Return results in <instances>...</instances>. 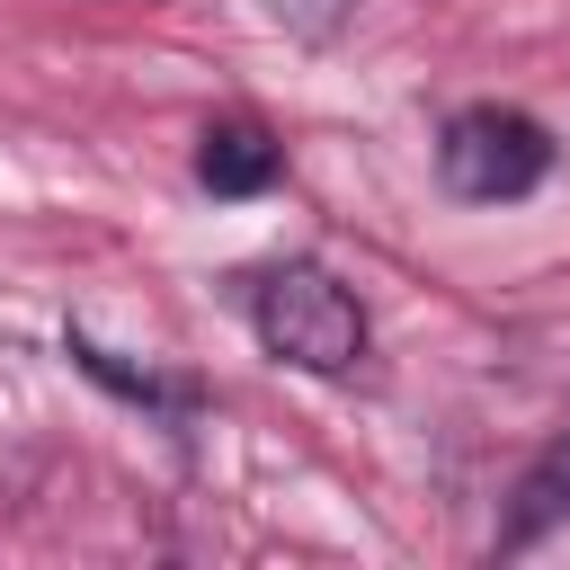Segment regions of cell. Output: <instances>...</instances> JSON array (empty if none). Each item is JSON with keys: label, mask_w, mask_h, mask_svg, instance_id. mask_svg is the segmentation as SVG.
<instances>
[{"label": "cell", "mask_w": 570, "mask_h": 570, "mask_svg": "<svg viewBox=\"0 0 570 570\" xmlns=\"http://www.w3.org/2000/svg\"><path fill=\"white\" fill-rule=\"evenodd\" d=\"M249 330H258V347H267L276 365H294V374H347V365L365 356V312H356V294H347L330 267H312V258H285V267H267V276L249 285Z\"/></svg>", "instance_id": "6da1fadb"}, {"label": "cell", "mask_w": 570, "mask_h": 570, "mask_svg": "<svg viewBox=\"0 0 570 570\" xmlns=\"http://www.w3.org/2000/svg\"><path fill=\"white\" fill-rule=\"evenodd\" d=\"M543 169H552V134L517 107H463L436 142V178L463 205H517L525 187H543Z\"/></svg>", "instance_id": "7a4b0ae2"}, {"label": "cell", "mask_w": 570, "mask_h": 570, "mask_svg": "<svg viewBox=\"0 0 570 570\" xmlns=\"http://www.w3.org/2000/svg\"><path fill=\"white\" fill-rule=\"evenodd\" d=\"M276 142H267V125H249V116H223V125H205V142H196V178L214 187V196H258V187H276Z\"/></svg>", "instance_id": "3957f363"}, {"label": "cell", "mask_w": 570, "mask_h": 570, "mask_svg": "<svg viewBox=\"0 0 570 570\" xmlns=\"http://www.w3.org/2000/svg\"><path fill=\"white\" fill-rule=\"evenodd\" d=\"M552 525H570V436H552V445L525 463V481H517V499H508V517H499V543L517 552V543H543Z\"/></svg>", "instance_id": "277c9868"}, {"label": "cell", "mask_w": 570, "mask_h": 570, "mask_svg": "<svg viewBox=\"0 0 570 570\" xmlns=\"http://www.w3.org/2000/svg\"><path fill=\"white\" fill-rule=\"evenodd\" d=\"M71 356H80V365H89V374H98L107 392H125V401H142V410H169V419H187V410H196V392H187V383L134 374V365H116V356H107L98 338H80V330H71Z\"/></svg>", "instance_id": "5b68a950"}, {"label": "cell", "mask_w": 570, "mask_h": 570, "mask_svg": "<svg viewBox=\"0 0 570 570\" xmlns=\"http://www.w3.org/2000/svg\"><path fill=\"white\" fill-rule=\"evenodd\" d=\"M267 9H276L285 27H303V36H330V27H338L356 0H267Z\"/></svg>", "instance_id": "8992f818"}]
</instances>
